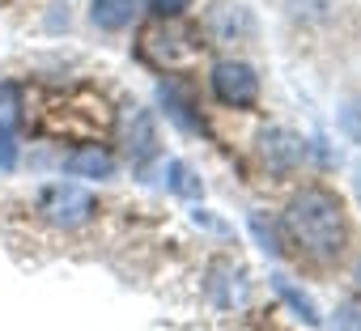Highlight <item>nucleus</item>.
Returning <instances> with one entry per match:
<instances>
[{
    "mask_svg": "<svg viewBox=\"0 0 361 331\" xmlns=\"http://www.w3.org/2000/svg\"><path fill=\"white\" fill-rule=\"evenodd\" d=\"M94 196L85 192V187H77V183H51V187H43V196H39V213L51 221V225H60V230H77V225H85L90 217H94Z\"/></svg>",
    "mask_w": 361,
    "mask_h": 331,
    "instance_id": "2",
    "label": "nucleus"
},
{
    "mask_svg": "<svg viewBox=\"0 0 361 331\" xmlns=\"http://www.w3.org/2000/svg\"><path fill=\"white\" fill-rule=\"evenodd\" d=\"M331 331H361V301L340 306L336 318H331Z\"/></svg>",
    "mask_w": 361,
    "mask_h": 331,
    "instance_id": "12",
    "label": "nucleus"
},
{
    "mask_svg": "<svg viewBox=\"0 0 361 331\" xmlns=\"http://www.w3.org/2000/svg\"><path fill=\"white\" fill-rule=\"evenodd\" d=\"M136 18V0H90V22L98 30H123Z\"/></svg>",
    "mask_w": 361,
    "mask_h": 331,
    "instance_id": "5",
    "label": "nucleus"
},
{
    "mask_svg": "<svg viewBox=\"0 0 361 331\" xmlns=\"http://www.w3.org/2000/svg\"><path fill=\"white\" fill-rule=\"evenodd\" d=\"M272 289H276V293H281V297H285V301L293 306V314H298L302 323L319 327V310H314V301H310V297H306V293H302V289H298V285L289 280V276H272Z\"/></svg>",
    "mask_w": 361,
    "mask_h": 331,
    "instance_id": "7",
    "label": "nucleus"
},
{
    "mask_svg": "<svg viewBox=\"0 0 361 331\" xmlns=\"http://www.w3.org/2000/svg\"><path fill=\"white\" fill-rule=\"evenodd\" d=\"M285 230L310 259H323V263L340 259L348 246L344 204L327 187H302L285 208Z\"/></svg>",
    "mask_w": 361,
    "mask_h": 331,
    "instance_id": "1",
    "label": "nucleus"
},
{
    "mask_svg": "<svg viewBox=\"0 0 361 331\" xmlns=\"http://www.w3.org/2000/svg\"><path fill=\"white\" fill-rule=\"evenodd\" d=\"M357 280H361V268H357Z\"/></svg>",
    "mask_w": 361,
    "mask_h": 331,
    "instance_id": "17",
    "label": "nucleus"
},
{
    "mask_svg": "<svg viewBox=\"0 0 361 331\" xmlns=\"http://www.w3.org/2000/svg\"><path fill=\"white\" fill-rule=\"evenodd\" d=\"M22 89L13 81H0V132H13L18 119H22Z\"/></svg>",
    "mask_w": 361,
    "mask_h": 331,
    "instance_id": "8",
    "label": "nucleus"
},
{
    "mask_svg": "<svg viewBox=\"0 0 361 331\" xmlns=\"http://www.w3.org/2000/svg\"><path fill=\"white\" fill-rule=\"evenodd\" d=\"M170 192L188 196V200H200V183L192 179V170H188L183 161H170Z\"/></svg>",
    "mask_w": 361,
    "mask_h": 331,
    "instance_id": "10",
    "label": "nucleus"
},
{
    "mask_svg": "<svg viewBox=\"0 0 361 331\" xmlns=\"http://www.w3.org/2000/svg\"><path fill=\"white\" fill-rule=\"evenodd\" d=\"M68 175H81V179H111V175H115V161H111L106 149L81 144V149H73V157H68Z\"/></svg>",
    "mask_w": 361,
    "mask_h": 331,
    "instance_id": "4",
    "label": "nucleus"
},
{
    "mask_svg": "<svg viewBox=\"0 0 361 331\" xmlns=\"http://www.w3.org/2000/svg\"><path fill=\"white\" fill-rule=\"evenodd\" d=\"M188 5H192V0H149V9L157 18H174V13H183Z\"/></svg>",
    "mask_w": 361,
    "mask_h": 331,
    "instance_id": "14",
    "label": "nucleus"
},
{
    "mask_svg": "<svg viewBox=\"0 0 361 331\" xmlns=\"http://www.w3.org/2000/svg\"><path fill=\"white\" fill-rule=\"evenodd\" d=\"M264 157L276 166V170H293L298 157H302V140L293 132H264Z\"/></svg>",
    "mask_w": 361,
    "mask_h": 331,
    "instance_id": "6",
    "label": "nucleus"
},
{
    "mask_svg": "<svg viewBox=\"0 0 361 331\" xmlns=\"http://www.w3.org/2000/svg\"><path fill=\"white\" fill-rule=\"evenodd\" d=\"M213 94L221 106H234V111H251L259 102V77L251 64L243 60H221L213 68Z\"/></svg>",
    "mask_w": 361,
    "mask_h": 331,
    "instance_id": "3",
    "label": "nucleus"
},
{
    "mask_svg": "<svg viewBox=\"0 0 361 331\" xmlns=\"http://www.w3.org/2000/svg\"><path fill=\"white\" fill-rule=\"evenodd\" d=\"M357 192H361V166H357Z\"/></svg>",
    "mask_w": 361,
    "mask_h": 331,
    "instance_id": "16",
    "label": "nucleus"
},
{
    "mask_svg": "<svg viewBox=\"0 0 361 331\" xmlns=\"http://www.w3.org/2000/svg\"><path fill=\"white\" fill-rule=\"evenodd\" d=\"M251 230H255V234H259V246H264V251H268V255H276V251H281V246H276V242H272V230H268V225H264V217H251Z\"/></svg>",
    "mask_w": 361,
    "mask_h": 331,
    "instance_id": "15",
    "label": "nucleus"
},
{
    "mask_svg": "<svg viewBox=\"0 0 361 331\" xmlns=\"http://www.w3.org/2000/svg\"><path fill=\"white\" fill-rule=\"evenodd\" d=\"M153 140H157V136H153V119L140 111V115H136V140H128V153H132L136 161H149V157H153V149H157Z\"/></svg>",
    "mask_w": 361,
    "mask_h": 331,
    "instance_id": "9",
    "label": "nucleus"
},
{
    "mask_svg": "<svg viewBox=\"0 0 361 331\" xmlns=\"http://www.w3.org/2000/svg\"><path fill=\"white\" fill-rule=\"evenodd\" d=\"M13 166H18V136L0 132V170H13Z\"/></svg>",
    "mask_w": 361,
    "mask_h": 331,
    "instance_id": "13",
    "label": "nucleus"
},
{
    "mask_svg": "<svg viewBox=\"0 0 361 331\" xmlns=\"http://www.w3.org/2000/svg\"><path fill=\"white\" fill-rule=\"evenodd\" d=\"M340 132L361 144V98H353V102L340 106Z\"/></svg>",
    "mask_w": 361,
    "mask_h": 331,
    "instance_id": "11",
    "label": "nucleus"
}]
</instances>
